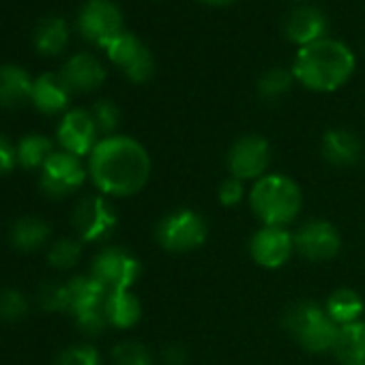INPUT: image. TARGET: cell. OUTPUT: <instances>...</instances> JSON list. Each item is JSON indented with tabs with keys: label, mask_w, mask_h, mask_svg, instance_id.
<instances>
[{
	"label": "cell",
	"mask_w": 365,
	"mask_h": 365,
	"mask_svg": "<svg viewBox=\"0 0 365 365\" xmlns=\"http://www.w3.org/2000/svg\"><path fill=\"white\" fill-rule=\"evenodd\" d=\"M88 174L103 196L127 198L144 190L150 176L146 148L129 135H108L88 155Z\"/></svg>",
	"instance_id": "obj_1"
},
{
	"label": "cell",
	"mask_w": 365,
	"mask_h": 365,
	"mask_svg": "<svg viewBox=\"0 0 365 365\" xmlns=\"http://www.w3.org/2000/svg\"><path fill=\"white\" fill-rule=\"evenodd\" d=\"M354 67L356 58L352 50L337 39L324 37L299 48L292 63V76L307 91L333 93L352 78Z\"/></svg>",
	"instance_id": "obj_2"
},
{
	"label": "cell",
	"mask_w": 365,
	"mask_h": 365,
	"mask_svg": "<svg viewBox=\"0 0 365 365\" xmlns=\"http://www.w3.org/2000/svg\"><path fill=\"white\" fill-rule=\"evenodd\" d=\"M250 207L262 226L288 228L303 209V192L297 182L277 172L258 178L250 190Z\"/></svg>",
	"instance_id": "obj_3"
},
{
	"label": "cell",
	"mask_w": 365,
	"mask_h": 365,
	"mask_svg": "<svg viewBox=\"0 0 365 365\" xmlns=\"http://www.w3.org/2000/svg\"><path fill=\"white\" fill-rule=\"evenodd\" d=\"M282 327L305 352L312 354L331 352L339 331L324 307L312 301H297L288 305L282 316Z\"/></svg>",
	"instance_id": "obj_4"
},
{
	"label": "cell",
	"mask_w": 365,
	"mask_h": 365,
	"mask_svg": "<svg viewBox=\"0 0 365 365\" xmlns=\"http://www.w3.org/2000/svg\"><path fill=\"white\" fill-rule=\"evenodd\" d=\"M106 297L108 290L93 275H78L67 282V312L84 333L99 335L108 327Z\"/></svg>",
	"instance_id": "obj_5"
},
{
	"label": "cell",
	"mask_w": 365,
	"mask_h": 365,
	"mask_svg": "<svg viewBox=\"0 0 365 365\" xmlns=\"http://www.w3.org/2000/svg\"><path fill=\"white\" fill-rule=\"evenodd\" d=\"M209 237L207 220L194 209H174L163 215L155 228L159 247L172 254H187L205 245Z\"/></svg>",
	"instance_id": "obj_6"
},
{
	"label": "cell",
	"mask_w": 365,
	"mask_h": 365,
	"mask_svg": "<svg viewBox=\"0 0 365 365\" xmlns=\"http://www.w3.org/2000/svg\"><path fill=\"white\" fill-rule=\"evenodd\" d=\"M271 159H273L271 144L258 133H247L235 140V144L230 146L226 155V165H228L230 176L243 182L247 180L256 182L258 178L269 174Z\"/></svg>",
	"instance_id": "obj_7"
},
{
	"label": "cell",
	"mask_w": 365,
	"mask_h": 365,
	"mask_svg": "<svg viewBox=\"0 0 365 365\" xmlns=\"http://www.w3.org/2000/svg\"><path fill=\"white\" fill-rule=\"evenodd\" d=\"M140 273H142L140 260L123 247L101 250L91 264V275L108 292L131 290V286L140 279Z\"/></svg>",
	"instance_id": "obj_8"
},
{
	"label": "cell",
	"mask_w": 365,
	"mask_h": 365,
	"mask_svg": "<svg viewBox=\"0 0 365 365\" xmlns=\"http://www.w3.org/2000/svg\"><path fill=\"white\" fill-rule=\"evenodd\" d=\"M78 29L82 37L99 48H108L123 29V14L112 0H86L78 16Z\"/></svg>",
	"instance_id": "obj_9"
},
{
	"label": "cell",
	"mask_w": 365,
	"mask_h": 365,
	"mask_svg": "<svg viewBox=\"0 0 365 365\" xmlns=\"http://www.w3.org/2000/svg\"><path fill=\"white\" fill-rule=\"evenodd\" d=\"M71 224L82 243H97L116 230L118 215L103 196H86L76 205Z\"/></svg>",
	"instance_id": "obj_10"
},
{
	"label": "cell",
	"mask_w": 365,
	"mask_h": 365,
	"mask_svg": "<svg viewBox=\"0 0 365 365\" xmlns=\"http://www.w3.org/2000/svg\"><path fill=\"white\" fill-rule=\"evenodd\" d=\"M294 254L309 262L333 260L341 250V237L337 228L327 220H309L294 232Z\"/></svg>",
	"instance_id": "obj_11"
},
{
	"label": "cell",
	"mask_w": 365,
	"mask_h": 365,
	"mask_svg": "<svg viewBox=\"0 0 365 365\" xmlns=\"http://www.w3.org/2000/svg\"><path fill=\"white\" fill-rule=\"evenodd\" d=\"M108 58L135 84H144L155 73V58L150 50L131 33H120L108 48Z\"/></svg>",
	"instance_id": "obj_12"
},
{
	"label": "cell",
	"mask_w": 365,
	"mask_h": 365,
	"mask_svg": "<svg viewBox=\"0 0 365 365\" xmlns=\"http://www.w3.org/2000/svg\"><path fill=\"white\" fill-rule=\"evenodd\" d=\"M88 170L82 159L71 153H54L41 168V190L52 198H63L73 194L84 185Z\"/></svg>",
	"instance_id": "obj_13"
},
{
	"label": "cell",
	"mask_w": 365,
	"mask_h": 365,
	"mask_svg": "<svg viewBox=\"0 0 365 365\" xmlns=\"http://www.w3.org/2000/svg\"><path fill=\"white\" fill-rule=\"evenodd\" d=\"M294 254V237L288 228L260 226L250 239V256L262 269H282Z\"/></svg>",
	"instance_id": "obj_14"
},
{
	"label": "cell",
	"mask_w": 365,
	"mask_h": 365,
	"mask_svg": "<svg viewBox=\"0 0 365 365\" xmlns=\"http://www.w3.org/2000/svg\"><path fill=\"white\" fill-rule=\"evenodd\" d=\"M97 125L93 120V114L86 110H69L61 125H58V142L65 148V153H71L76 157H86L93 153V148L97 146Z\"/></svg>",
	"instance_id": "obj_15"
},
{
	"label": "cell",
	"mask_w": 365,
	"mask_h": 365,
	"mask_svg": "<svg viewBox=\"0 0 365 365\" xmlns=\"http://www.w3.org/2000/svg\"><path fill=\"white\" fill-rule=\"evenodd\" d=\"M61 76L71 88V93H93L106 82V67L97 56L82 52L71 56L63 65Z\"/></svg>",
	"instance_id": "obj_16"
},
{
	"label": "cell",
	"mask_w": 365,
	"mask_h": 365,
	"mask_svg": "<svg viewBox=\"0 0 365 365\" xmlns=\"http://www.w3.org/2000/svg\"><path fill=\"white\" fill-rule=\"evenodd\" d=\"M327 29H329V20L318 7H299L286 18L284 24L286 39L299 48L324 39Z\"/></svg>",
	"instance_id": "obj_17"
},
{
	"label": "cell",
	"mask_w": 365,
	"mask_h": 365,
	"mask_svg": "<svg viewBox=\"0 0 365 365\" xmlns=\"http://www.w3.org/2000/svg\"><path fill=\"white\" fill-rule=\"evenodd\" d=\"M320 153L324 161H329L335 168H348L354 165L361 159L363 146L356 133L350 129H329L320 140Z\"/></svg>",
	"instance_id": "obj_18"
},
{
	"label": "cell",
	"mask_w": 365,
	"mask_h": 365,
	"mask_svg": "<svg viewBox=\"0 0 365 365\" xmlns=\"http://www.w3.org/2000/svg\"><path fill=\"white\" fill-rule=\"evenodd\" d=\"M69 99H71V88L67 86L61 73H43L37 80H33L31 101L39 112L58 114L67 110Z\"/></svg>",
	"instance_id": "obj_19"
},
{
	"label": "cell",
	"mask_w": 365,
	"mask_h": 365,
	"mask_svg": "<svg viewBox=\"0 0 365 365\" xmlns=\"http://www.w3.org/2000/svg\"><path fill=\"white\" fill-rule=\"evenodd\" d=\"M331 352L339 365H365V320L339 327Z\"/></svg>",
	"instance_id": "obj_20"
},
{
	"label": "cell",
	"mask_w": 365,
	"mask_h": 365,
	"mask_svg": "<svg viewBox=\"0 0 365 365\" xmlns=\"http://www.w3.org/2000/svg\"><path fill=\"white\" fill-rule=\"evenodd\" d=\"M33 80L26 69L18 65H0V106L18 108L31 99Z\"/></svg>",
	"instance_id": "obj_21"
},
{
	"label": "cell",
	"mask_w": 365,
	"mask_h": 365,
	"mask_svg": "<svg viewBox=\"0 0 365 365\" xmlns=\"http://www.w3.org/2000/svg\"><path fill=\"white\" fill-rule=\"evenodd\" d=\"M106 318L110 327L131 329L142 318V303L131 290H114L106 297Z\"/></svg>",
	"instance_id": "obj_22"
},
{
	"label": "cell",
	"mask_w": 365,
	"mask_h": 365,
	"mask_svg": "<svg viewBox=\"0 0 365 365\" xmlns=\"http://www.w3.org/2000/svg\"><path fill=\"white\" fill-rule=\"evenodd\" d=\"M365 309L363 297L352 288H337L329 294L324 303V312L337 327H346L352 322H359Z\"/></svg>",
	"instance_id": "obj_23"
},
{
	"label": "cell",
	"mask_w": 365,
	"mask_h": 365,
	"mask_svg": "<svg viewBox=\"0 0 365 365\" xmlns=\"http://www.w3.org/2000/svg\"><path fill=\"white\" fill-rule=\"evenodd\" d=\"M69 41V26L63 18H46L37 24L35 46L46 56H58Z\"/></svg>",
	"instance_id": "obj_24"
},
{
	"label": "cell",
	"mask_w": 365,
	"mask_h": 365,
	"mask_svg": "<svg viewBox=\"0 0 365 365\" xmlns=\"http://www.w3.org/2000/svg\"><path fill=\"white\" fill-rule=\"evenodd\" d=\"M50 239V226L48 222L39 217H22L11 228V243L20 252H35L43 247V243Z\"/></svg>",
	"instance_id": "obj_25"
},
{
	"label": "cell",
	"mask_w": 365,
	"mask_h": 365,
	"mask_svg": "<svg viewBox=\"0 0 365 365\" xmlns=\"http://www.w3.org/2000/svg\"><path fill=\"white\" fill-rule=\"evenodd\" d=\"M16 148H18V163L26 170L43 168L46 161L54 155L52 140L46 135H39V133L24 135Z\"/></svg>",
	"instance_id": "obj_26"
},
{
	"label": "cell",
	"mask_w": 365,
	"mask_h": 365,
	"mask_svg": "<svg viewBox=\"0 0 365 365\" xmlns=\"http://www.w3.org/2000/svg\"><path fill=\"white\" fill-rule=\"evenodd\" d=\"M294 84V76L292 71L288 69H282V67H275V69H269L260 80H258V97L267 103H275V101H282L290 88Z\"/></svg>",
	"instance_id": "obj_27"
},
{
	"label": "cell",
	"mask_w": 365,
	"mask_h": 365,
	"mask_svg": "<svg viewBox=\"0 0 365 365\" xmlns=\"http://www.w3.org/2000/svg\"><path fill=\"white\" fill-rule=\"evenodd\" d=\"M112 363L114 365H155V356L142 341L127 339L114 346Z\"/></svg>",
	"instance_id": "obj_28"
},
{
	"label": "cell",
	"mask_w": 365,
	"mask_h": 365,
	"mask_svg": "<svg viewBox=\"0 0 365 365\" xmlns=\"http://www.w3.org/2000/svg\"><path fill=\"white\" fill-rule=\"evenodd\" d=\"M80 256H82V241L80 239H61L50 247L48 260L54 269L67 271V269H73L78 264Z\"/></svg>",
	"instance_id": "obj_29"
},
{
	"label": "cell",
	"mask_w": 365,
	"mask_h": 365,
	"mask_svg": "<svg viewBox=\"0 0 365 365\" xmlns=\"http://www.w3.org/2000/svg\"><path fill=\"white\" fill-rule=\"evenodd\" d=\"M91 114H93V120H95L99 133H106V138L114 135V131L120 125V110H118V106L114 101H108V99L97 101L93 106Z\"/></svg>",
	"instance_id": "obj_30"
},
{
	"label": "cell",
	"mask_w": 365,
	"mask_h": 365,
	"mask_svg": "<svg viewBox=\"0 0 365 365\" xmlns=\"http://www.w3.org/2000/svg\"><path fill=\"white\" fill-rule=\"evenodd\" d=\"M54 365H101V354L95 346L80 344L63 350Z\"/></svg>",
	"instance_id": "obj_31"
},
{
	"label": "cell",
	"mask_w": 365,
	"mask_h": 365,
	"mask_svg": "<svg viewBox=\"0 0 365 365\" xmlns=\"http://www.w3.org/2000/svg\"><path fill=\"white\" fill-rule=\"evenodd\" d=\"M29 309V301L26 297L16 290V288H7L0 292V318L3 320H20Z\"/></svg>",
	"instance_id": "obj_32"
},
{
	"label": "cell",
	"mask_w": 365,
	"mask_h": 365,
	"mask_svg": "<svg viewBox=\"0 0 365 365\" xmlns=\"http://www.w3.org/2000/svg\"><path fill=\"white\" fill-rule=\"evenodd\" d=\"M39 303L46 312H67V282H48L39 290Z\"/></svg>",
	"instance_id": "obj_33"
},
{
	"label": "cell",
	"mask_w": 365,
	"mask_h": 365,
	"mask_svg": "<svg viewBox=\"0 0 365 365\" xmlns=\"http://www.w3.org/2000/svg\"><path fill=\"white\" fill-rule=\"evenodd\" d=\"M247 190H245V182L235 178V176H228L220 182V187H217V200L222 207H228V209H235L239 207L243 200H245Z\"/></svg>",
	"instance_id": "obj_34"
},
{
	"label": "cell",
	"mask_w": 365,
	"mask_h": 365,
	"mask_svg": "<svg viewBox=\"0 0 365 365\" xmlns=\"http://www.w3.org/2000/svg\"><path fill=\"white\" fill-rule=\"evenodd\" d=\"M18 163V148L7 135L0 133V174H7Z\"/></svg>",
	"instance_id": "obj_35"
},
{
	"label": "cell",
	"mask_w": 365,
	"mask_h": 365,
	"mask_svg": "<svg viewBox=\"0 0 365 365\" xmlns=\"http://www.w3.org/2000/svg\"><path fill=\"white\" fill-rule=\"evenodd\" d=\"M159 356H161L163 365H187V361H190L187 348L180 346V344H168Z\"/></svg>",
	"instance_id": "obj_36"
},
{
	"label": "cell",
	"mask_w": 365,
	"mask_h": 365,
	"mask_svg": "<svg viewBox=\"0 0 365 365\" xmlns=\"http://www.w3.org/2000/svg\"><path fill=\"white\" fill-rule=\"evenodd\" d=\"M205 5H211V7H226V5H232L235 0H200Z\"/></svg>",
	"instance_id": "obj_37"
}]
</instances>
